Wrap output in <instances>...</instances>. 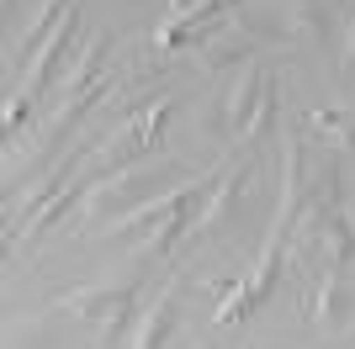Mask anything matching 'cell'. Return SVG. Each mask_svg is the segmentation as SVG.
I'll use <instances>...</instances> for the list:
<instances>
[{
	"mask_svg": "<svg viewBox=\"0 0 355 349\" xmlns=\"http://www.w3.org/2000/svg\"><path fill=\"white\" fill-rule=\"evenodd\" d=\"M191 349H223V344H212V339H202V344H191Z\"/></svg>",
	"mask_w": 355,
	"mask_h": 349,
	"instance_id": "cell-13",
	"label": "cell"
},
{
	"mask_svg": "<svg viewBox=\"0 0 355 349\" xmlns=\"http://www.w3.org/2000/svg\"><path fill=\"white\" fill-rule=\"evenodd\" d=\"M266 85H270V69H266V64H250V69L239 74V85L228 90V122H234V138L250 132V116H254V106H260V96H266Z\"/></svg>",
	"mask_w": 355,
	"mask_h": 349,
	"instance_id": "cell-9",
	"label": "cell"
},
{
	"mask_svg": "<svg viewBox=\"0 0 355 349\" xmlns=\"http://www.w3.org/2000/svg\"><path fill=\"white\" fill-rule=\"evenodd\" d=\"M302 202H308V138L286 132L282 138V202H276V228H270V233H282L286 244L297 238Z\"/></svg>",
	"mask_w": 355,
	"mask_h": 349,
	"instance_id": "cell-4",
	"label": "cell"
},
{
	"mask_svg": "<svg viewBox=\"0 0 355 349\" xmlns=\"http://www.w3.org/2000/svg\"><path fill=\"white\" fill-rule=\"evenodd\" d=\"M239 6H244V0H175L170 21L154 32V48H175L180 37H196V32H207L212 16H228V11H239Z\"/></svg>",
	"mask_w": 355,
	"mask_h": 349,
	"instance_id": "cell-6",
	"label": "cell"
},
{
	"mask_svg": "<svg viewBox=\"0 0 355 349\" xmlns=\"http://www.w3.org/2000/svg\"><path fill=\"white\" fill-rule=\"evenodd\" d=\"M6 6H16V0H6Z\"/></svg>",
	"mask_w": 355,
	"mask_h": 349,
	"instance_id": "cell-15",
	"label": "cell"
},
{
	"mask_svg": "<svg viewBox=\"0 0 355 349\" xmlns=\"http://www.w3.org/2000/svg\"><path fill=\"white\" fill-rule=\"evenodd\" d=\"M186 180H196V170L186 174L180 164H138V170L117 174V180H101V186L90 190V212L85 217H133V212H144V206H154L159 196H170V190H180Z\"/></svg>",
	"mask_w": 355,
	"mask_h": 349,
	"instance_id": "cell-1",
	"label": "cell"
},
{
	"mask_svg": "<svg viewBox=\"0 0 355 349\" xmlns=\"http://www.w3.org/2000/svg\"><path fill=\"white\" fill-rule=\"evenodd\" d=\"M180 323V307H175V291H164V296H154V307H148L144 318H138V334L128 349H164L170 344V334H175Z\"/></svg>",
	"mask_w": 355,
	"mask_h": 349,
	"instance_id": "cell-10",
	"label": "cell"
},
{
	"mask_svg": "<svg viewBox=\"0 0 355 349\" xmlns=\"http://www.w3.org/2000/svg\"><path fill=\"white\" fill-rule=\"evenodd\" d=\"M138 296H144V276L117 280V286H80V291H64L59 296V312L112 328L117 318H133L138 312Z\"/></svg>",
	"mask_w": 355,
	"mask_h": 349,
	"instance_id": "cell-3",
	"label": "cell"
},
{
	"mask_svg": "<svg viewBox=\"0 0 355 349\" xmlns=\"http://www.w3.org/2000/svg\"><path fill=\"white\" fill-rule=\"evenodd\" d=\"M308 318H318V328L329 334H345L355 318V291H350V270H334L324 265V276L313 286V302H308Z\"/></svg>",
	"mask_w": 355,
	"mask_h": 349,
	"instance_id": "cell-5",
	"label": "cell"
},
{
	"mask_svg": "<svg viewBox=\"0 0 355 349\" xmlns=\"http://www.w3.org/2000/svg\"><path fill=\"white\" fill-rule=\"evenodd\" d=\"M282 37H292V43H329L334 37V6L329 0H292Z\"/></svg>",
	"mask_w": 355,
	"mask_h": 349,
	"instance_id": "cell-8",
	"label": "cell"
},
{
	"mask_svg": "<svg viewBox=\"0 0 355 349\" xmlns=\"http://www.w3.org/2000/svg\"><path fill=\"white\" fill-rule=\"evenodd\" d=\"M74 27H80V11L69 6V16L59 21V32L48 37L43 48H37V58L27 64V74H21V90L27 96H37V90H48V80L59 74V64H64V53H69V43H74Z\"/></svg>",
	"mask_w": 355,
	"mask_h": 349,
	"instance_id": "cell-7",
	"label": "cell"
},
{
	"mask_svg": "<svg viewBox=\"0 0 355 349\" xmlns=\"http://www.w3.org/2000/svg\"><path fill=\"white\" fill-rule=\"evenodd\" d=\"M254 174H260V159H239L228 174H218V186L202 206H196V222H191V238H218V233L239 228V202H244V190L254 186Z\"/></svg>",
	"mask_w": 355,
	"mask_h": 349,
	"instance_id": "cell-2",
	"label": "cell"
},
{
	"mask_svg": "<svg viewBox=\"0 0 355 349\" xmlns=\"http://www.w3.org/2000/svg\"><path fill=\"white\" fill-rule=\"evenodd\" d=\"M340 64H345V74H355V21H350V37H345V58Z\"/></svg>",
	"mask_w": 355,
	"mask_h": 349,
	"instance_id": "cell-12",
	"label": "cell"
},
{
	"mask_svg": "<svg viewBox=\"0 0 355 349\" xmlns=\"http://www.w3.org/2000/svg\"><path fill=\"white\" fill-rule=\"evenodd\" d=\"M106 48H112V37H90L85 48H80V58H74V69L64 74V101H80V96H85L90 85H96V80H106L101 74V64H106Z\"/></svg>",
	"mask_w": 355,
	"mask_h": 349,
	"instance_id": "cell-11",
	"label": "cell"
},
{
	"mask_svg": "<svg viewBox=\"0 0 355 349\" xmlns=\"http://www.w3.org/2000/svg\"><path fill=\"white\" fill-rule=\"evenodd\" d=\"M244 349H282V344H244Z\"/></svg>",
	"mask_w": 355,
	"mask_h": 349,
	"instance_id": "cell-14",
	"label": "cell"
}]
</instances>
